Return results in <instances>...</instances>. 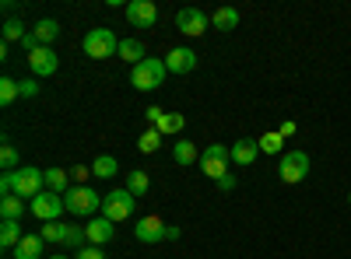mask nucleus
Listing matches in <instances>:
<instances>
[{
    "label": "nucleus",
    "instance_id": "obj_1",
    "mask_svg": "<svg viewBox=\"0 0 351 259\" xmlns=\"http://www.w3.org/2000/svg\"><path fill=\"white\" fill-rule=\"evenodd\" d=\"M4 176L11 179V193L14 196H21V200H32L46 189V172L43 168H32V165H21L18 172H4Z\"/></svg>",
    "mask_w": 351,
    "mask_h": 259
},
{
    "label": "nucleus",
    "instance_id": "obj_2",
    "mask_svg": "<svg viewBox=\"0 0 351 259\" xmlns=\"http://www.w3.org/2000/svg\"><path fill=\"white\" fill-rule=\"evenodd\" d=\"M165 74H169L165 60H158V56H148L144 64H137V67L130 70V84H134L137 92H155V88H162Z\"/></svg>",
    "mask_w": 351,
    "mask_h": 259
},
{
    "label": "nucleus",
    "instance_id": "obj_3",
    "mask_svg": "<svg viewBox=\"0 0 351 259\" xmlns=\"http://www.w3.org/2000/svg\"><path fill=\"white\" fill-rule=\"evenodd\" d=\"M81 49H84L88 60H109V56L120 53V39L112 36V28H92V32L84 36Z\"/></svg>",
    "mask_w": 351,
    "mask_h": 259
},
{
    "label": "nucleus",
    "instance_id": "obj_4",
    "mask_svg": "<svg viewBox=\"0 0 351 259\" xmlns=\"http://www.w3.org/2000/svg\"><path fill=\"white\" fill-rule=\"evenodd\" d=\"M64 210L74 214V217H88V214L102 210V196L92 186H71L64 193Z\"/></svg>",
    "mask_w": 351,
    "mask_h": 259
},
{
    "label": "nucleus",
    "instance_id": "obj_5",
    "mask_svg": "<svg viewBox=\"0 0 351 259\" xmlns=\"http://www.w3.org/2000/svg\"><path fill=\"white\" fill-rule=\"evenodd\" d=\"M134 204H137V196L123 186V189H109L102 196V217H109L112 224H120V221H130L134 217Z\"/></svg>",
    "mask_w": 351,
    "mask_h": 259
},
{
    "label": "nucleus",
    "instance_id": "obj_6",
    "mask_svg": "<svg viewBox=\"0 0 351 259\" xmlns=\"http://www.w3.org/2000/svg\"><path fill=\"white\" fill-rule=\"evenodd\" d=\"M228 165H232V151L225 148V144H211V148L200 151V172L215 182L221 176H228Z\"/></svg>",
    "mask_w": 351,
    "mask_h": 259
},
{
    "label": "nucleus",
    "instance_id": "obj_7",
    "mask_svg": "<svg viewBox=\"0 0 351 259\" xmlns=\"http://www.w3.org/2000/svg\"><path fill=\"white\" fill-rule=\"evenodd\" d=\"M278 176H281V182H288V186L302 182V179L309 176V154H306V151H285L281 161H278Z\"/></svg>",
    "mask_w": 351,
    "mask_h": 259
},
{
    "label": "nucleus",
    "instance_id": "obj_8",
    "mask_svg": "<svg viewBox=\"0 0 351 259\" xmlns=\"http://www.w3.org/2000/svg\"><path fill=\"white\" fill-rule=\"evenodd\" d=\"M28 210H32L43 224H46V221H56V217L64 214V196L53 193V189H43V193L32 200V204H28Z\"/></svg>",
    "mask_w": 351,
    "mask_h": 259
},
{
    "label": "nucleus",
    "instance_id": "obj_9",
    "mask_svg": "<svg viewBox=\"0 0 351 259\" xmlns=\"http://www.w3.org/2000/svg\"><path fill=\"white\" fill-rule=\"evenodd\" d=\"M208 25H211V18L204 14L200 8H183L180 14H176V28H180L183 36H190V39L204 36V32H208Z\"/></svg>",
    "mask_w": 351,
    "mask_h": 259
},
{
    "label": "nucleus",
    "instance_id": "obj_10",
    "mask_svg": "<svg viewBox=\"0 0 351 259\" xmlns=\"http://www.w3.org/2000/svg\"><path fill=\"white\" fill-rule=\"evenodd\" d=\"M165 232H169V224H165L162 217H155V214L137 217V221H134V235H137V242H144V245L162 242V238H165Z\"/></svg>",
    "mask_w": 351,
    "mask_h": 259
},
{
    "label": "nucleus",
    "instance_id": "obj_11",
    "mask_svg": "<svg viewBox=\"0 0 351 259\" xmlns=\"http://www.w3.org/2000/svg\"><path fill=\"white\" fill-rule=\"evenodd\" d=\"M123 14L134 28H155V21H158V8L152 4V0H130V4L123 8Z\"/></svg>",
    "mask_w": 351,
    "mask_h": 259
},
{
    "label": "nucleus",
    "instance_id": "obj_12",
    "mask_svg": "<svg viewBox=\"0 0 351 259\" xmlns=\"http://www.w3.org/2000/svg\"><path fill=\"white\" fill-rule=\"evenodd\" d=\"M28 67H32L36 77H49V74H56V67H60V56L53 53V46H39L36 53H28Z\"/></svg>",
    "mask_w": 351,
    "mask_h": 259
},
{
    "label": "nucleus",
    "instance_id": "obj_13",
    "mask_svg": "<svg viewBox=\"0 0 351 259\" xmlns=\"http://www.w3.org/2000/svg\"><path fill=\"white\" fill-rule=\"evenodd\" d=\"M165 67H169V74H190L197 67V53L190 46H176L165 56Z\"/></svg>",
    "mask_w": 351,
    "mask_h": 259
},
{
    "label": "nucleus",
    "instance_id": "obj_14",
    "mask_svg": "<svg viewBox=\"0 0 351 259\" xmlns=\"http://www.w3.org/2000/svg\"><path fill=\"white\" fill-rule=\"evenodd\" d=\"M84 232H88V245H106V242H112V235H116V224L109 221V217H92L84 224Z\"/></svg>",
    "mask_w": 351,
    "mask_h": 259
},
{
    "label": "nucleus",
    "instance_id": "obj_15",
    "mask_svg": "<svg viewBox=\"0 0 351 259\" xmlns=\"http://www.w3.org/2000/svg\"><path fill=\"white\" fill-rule=\"evenodd\" d=\"M228 151H232V165L246 168V165H253V161H256V154H260V144H256V140H236Z\"/></svg>",
    "mask_w": 351,
    "mask_h": 259
},
{
    "label": "nucleus",
    "instance_id": "obj_16",
    "mask_svg": "<svg viewBox=\"0 0 351 259\" xmlns=\"http://www.w3.org/2000/svg\"><path fill=\"white\" fill-rule=\"evenodd\" d=\"M43 252H46V242H43V235H25L11 256H14V259H39Z\"/></svg>",
    "mask_w": 351,
    "mask_h": 259
},
{
    "label": "nucleus",
    "instance_id": "obj_17",
    "mask_svg": "<svg viewBox=\"0 0 351 259\" xmlns=\"http://www.w3.org/2000/svg\"><path fill=\"white\" fill-rule=\"evenodd\" d=\"M172 158H176V165L190 168L193 161H200V151H197V144H193V140H176V148H172Z\"/></svg>",
    "mask_w": 351,
    "mask_h": 259
},
{
    "label": "nucleus",
    "instance_id": "obj_18",
    "mask_svg": "<svg viewBox=\"0 0 351 259\" xmlns=\"http://www.w3.org/2000/svg\"><path fill=\"white\" fill-rule=\"evenodd\" d=\"M74 182H71V172L67 168H46V189H53V193H67Z\"/></svg>",
    "mask_w": 351,
    "mask_h": 259
},
{
    "label": "nucleus",
    "instance_id": "obj_19",
    "mask_svg": "<svg viewBox=\"0 0 351 259\" xmlns=\"http://www.w3.org/2000/svg\"><path fill=\"white\" fill-rule=\"evenodd\" d=\"M211 25L218 28V32H232V28H239V11L236 8H218L211 14Z\"/></svg>",
    "mask_w": 351,
    "mask_h": 259
},
{
    "label": "nucleus",
    "instance_id": "obj_20",
    "mask_svg": "<svg viewBox=\"0 0 351 259\" xmlns=\"http://www.w3.org/2000/svg\"><path fill=\"white\" fill-rule=\"evenodd\" d=\"M116 56H123V60L134 64V67L148 60V56H144V42H137V39H120V53Z\"/></svg>",
    "mask_w": 351,
    "mask_h": 259
},
{
    "label": "nucleus",
    "instance_id": "obj_21",
    "mask_svg": "<svg viewBox=\"0 0 351 259\" xmlns=\"http://www.w3.org/2000/svg\"><path fill=\"white\" fill-rule=\"evenodd\" d=\"M21 214H25V200L21 196H0V217L4 221H21Z\"/></svg>",
    "mask_w": 351,
    "mask_h": 259
},
{
    "label": "nucleus",
    "instance_id": "obj_22",
    "mask_svg": "<svg viewBox=\"0 0 351 259\" xmlns=\"http://www.w3.org/2000/svg\"><path fill=\"white\" fill-rule=\"evenodd\" d=\"M25 235H21V221H4V224H0V245H4V249H18V242H21Z\"/></svg>",
    "mask_w": 351,
    "mask_h": 259
},
{
    "label": "nucleus",
    "instance_id": "obj_23",
    "mask_svg": "<svg viewBox=\"0 0 351 259\" xmlns=\"http://www.w3.org/2000/svg\"><path fill=\"white\" fill-rule=\"evenodd\" d=\"M32 36H36L43 46H53V39L60 36V25H56L53 18H43L39 25H32Z\"/></svg>",
    "mask_w": 351,
    "mask_h": 259
},
{
    "label": "nucleus",
    "instance_id": "obj_24",
    "mask_svg": "<svg viewBox=\"0 0 351 259\" xmlns=\"http://www.w3.org/2000/svg\"><path fill=\"white\" fill-rule=\"evenodd\" d=\"M116 172H120V165H116L112 154H99V158L92 161V176H95V179H112Z\"/></svg>",
    "mask_w": 351,
    "mask_h": 259
},
{
    "label": "nucleus",
    "instance_id": "obj_25",
    "mask_svg": "<svg viewBox=\"0 0 351 259\" xmlns=\"http://www.w3.org/2000/svg\"><path fill=\"white\" fill-rule=\"evenodd\" d=\"M256 144H260V154H285V137L278 130L256 137Z\"/></svg>",
    "mask_w": 351,
    "mask_h": 259
},
{
    "label": "nucleus",
    "instance_id": "obj_26",
    "mask_svg": "<svg viewBox=\"0 0 351 259\" xmlns=\"http://www.w3.org/2000/svg\"><path fill=\"white\" fill-rule=\"evenodd\" d=\"M158 148H162V133H158L155 126H148V130L137 137V151H141V154H155Z\"/></svg>",
    "mask_w": 351,
    "mask_h": 259
},
{
    "label": "nucleus",
    "instance_id": "obj_27",
    "mask_svg": "<svg viewBox=\"0 0 351 259\" xmlns=\"http://www.w3.org/2000/svg\"><path fill=\"white\" fill-rule=\"evenodd\" d=\"M127 189H130V193H134V196L141 200L144 193L152 189V179H148V172H141V168H134L130 176H127Z\"/></svg>",
    "mask_w": 351,
    "mask_h": 259
},
{
    "label": "nucleus",
    "instance_id": "obj_28",
    "mask_svg": "<svg viewBox=\"0 0 351 259\" xmlns=\"http://www.w3.org/2000/svg\"><path fill=\"white\" fill-rule=\"evenodd\" d=\"M64 245H67V249H74V252H81V249L88 245V232H84V228H77V224H67V232H64Z\"/></svg>",
    "mask_w": 351,
    "mask_h": 259
},
{
    "label": "nucleus",
    "instance_id": "obj_29",
    "mask_svg": "<svg viewBox=\"0 0 351 259\" xmlns=\"http://www.w3.org/2000/svg\"><path fill=\"white\" fill-rule=\"evenodd\" d=\"M21 95V81L14 77H0V105H11Z\"/></svg>",
    "mask_w": 351,
    "mask_h": 259
},
{
    "label": "nucleus",
    "instance_id": "obj_30",
    "mask_svg": "<svg viewBox=\"0 0 351 259\" xmlns=\"http://www.w3.org/2000/svg\"><path fill=\"white\" fill-rule=\"evenodd\" d=\"M28 32H32V28H25L18 18H8V21H4V42H8V46H11V42H21Z\"/></svg>",
    "mask_w": 351,
    "mask_h": 259
},
{
    "label": "nucleus",
    "instance_id": "obj_31",
    "mask_svg": "<svg viewBox=\"0 0 351 259\" xmlns=\"http://www.w3.org/2000/svg\"><path fill=\"white\" fill-rule=\"evenodd\" d=\"M183 126H186V120L180 116V112H165V116L158 120V126H155V130H158V133H180Z\"/></svg>",
    "mask_w": 351,
    "mask_h": 259
},
{
    "label": "nucleus",
    "instance_id": "obj_32",
    "mask_svg": "<svg viewBox=\"0 0 351 259\" xmlns=\"http://www.w3.org/2000/svg\"><path fill=\"white\" fill-rule=\"evenodd\" d=\"M64 232H67V224H60V221H46V224L39 228L43 242H64Z\"/></svg>",
    "mask_w": 351,
    "mask_h": 259
},
{
    "label": "nucleus",
    "instance_id": "obj_33",
    "mask_svg": "<svg viewBox=\"0 0 351 259\" xmlns=\"http://www.w3.org/2000/svg\"><path fill=\"white\" fill-rule=\"evenodd\" d=\"M0 165H4V172H18V151H14V144L4 140V148H0Z\"/></svg>",
    "mask_w": 351,
    "mask_h": 259
},
{
    "label": "nucleus",
    "instance_id": "obj_34",
    "mask_svg": "<svg viewBox=\"0 0 351 259\" xmlns=\"http://www.w3.org/2000/svg\"><path fill=\"white\" fill-rule=\"evenodd\" d=\"M67 172H71V182H74V186H84V179L92 176V168H84V165H74V168H67Z\"/></svg>",
    "mask_w": 351,
    "mask_h": 259
},
{
    "label": "nucleus",
    "instance_id": "obj_35",
    "mask_svg": "<svg viewBox=\"0 0 351 259\" xmlns=\"http://www.w3.org/2000/svg\"><path fill=\"white\" fill-rule=\"evenodd\" d=\"M36 95H39V81L36 77L21 81V98H36Z\"/></svg>",
    "mask_w": 351,
    "mask_h": 259
},
{
    "label": "nucleus",
    "instance_id": "obj_36",
    "mask_svg": "<svg viewBox=\"0 0 351 259\" xmlns=\"http://www.w3.org/2000/svg\"><path fill=\"white\" fill-rule=\"evenodd\" d=\"M74 259H106V252H102L99 245H84V249H81Z\"/></svg>",
    "mask_w": 351,
    "mask_h": 259
},
{
    "label": "nucleus",
    "instance_id": "obj_37",
    "mask_svg": "<svg viewBox=\"0 0 351 259\" xmlns=\"http://www.w3.org/2000/svg\"><path fill=\"white\" fill-rule=\"evenodd\" d=\"M144 116H148V123H152V126H158V120L165 116V112H162V105H152V109H144Z\"/></svg>",
    "mask_w": 351,
    "mask_h": 259
},
{
    "label": "nucleus",
    "instance_id": "obj_38",
    "mask_svg": "<svg viewBox=\"0 0 351 259\" xmlns=\"http://www.w3.org/2000/svg\"><path fill=\"white\" fill-rule=\"evenodd\" d=\"M39 46H43V42H39V39H36V36H32V32H28V36H25V39H21V49H25V53H36V49H39Z\"/></svg>",
    "mask_w": 351,
    "mask_h": 259
},
{
    "label": "nucleus",
    "instance_id": "obj_39",
    "mask_svg": "<svg viewBox=\"0 0 351 259\" xmlns=\"http://www.w3.org/2000/svg\"><path fill=\"white\" fill-rule=\"evenodd\" d=\"M218 189L232 193V189H236V176H232V172H228V176H221V179H218Z\"/></svg>",
    "mask_w": 351,
    "mask_h": 259
},
{
    "label": "nucleus",
    "instance_id": "obj_40",
    "mask_svg": "<svg viewBox=\"0 0 351 259\" xmlns=\"http://www.w3.org/2000/svg\"><path fill=\"white\" fill-rule=\"evenodd\" d=\"M278 133H281V137H295V123H281Z\"/></svg>",
    "mask_w": 351,
    "mask_h": 259
},
{
    "label": "nucleus",
    "instance_id": "obj_41",
    "mask_svg": "<svg viewBox=\"0 0 351 259\" xmlns=\"http://www.w3.org/2000/svg\"><path fill=\"white\" fill-rule=\"evenodd\" d=\"M180 235H183L180 228H176V224H169V232H165V238H169V242H176V238H180Z\"/></svg>",
    "mask_w": 351,
    "mask_h": 259
},
{
    "label": "nucleus",
    "instance_id": "obj_42",
    "mask_svg": "<svg viewBox=\"0 0 351 259\" xmlns=\"http://www.w3.org/2000/svg\"><path fill=\"white\" fill-rule=\"evenodd\" d=\"M49 259H74V256H64V252H56V256H49Z\"/></svg>",
    "mask_w": 351,
    "mask_h": 259
},
{
    "label": "nucleus",
    "instance_id": "obj_43",
    "mask_svg": "<svg viewBox=\"0 0 351 259\" xmlns=\"http://www.w3.org/2000/svg\"><path fill=\"white\" fill-rule=\"evenodd\" d=\"M348 204H351V193H348Z\"/></svg>",
    "mask_w": 351,
    "mask_h": 259
}]
</instances>
